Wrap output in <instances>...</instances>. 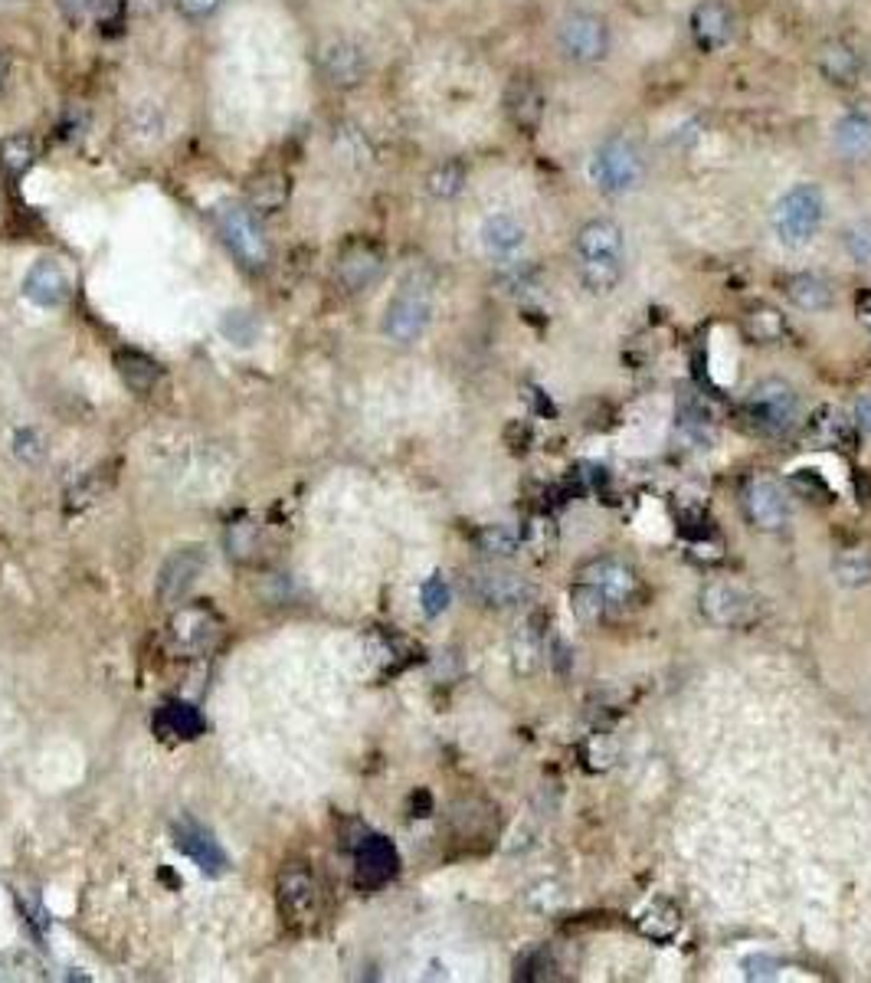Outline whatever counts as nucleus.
Here are the masks:
<instances>
[{
    "label": "nucleus",
    "instance_id": "34",
    "mask_svg": "<svg viewBox=\"0 0 871 983\" xmlns=\"http://www.w3.org/2000/svg\"><path fill=\"white\" fill-rule=\"evenodd\" d=\"M839 244L846 249V256L856 262V265H871V221L862 217V221H852L849 227H842L839 234Z\"/></svg>",
    "mask_w": 871,
    "mask_h": 983
},
{
    "label": "nucleus",
    "instance_id": "27",
    "mask_svg": "<svg viewBox=\"0 0 871 983\" xmlns=\"http://www.w3.org/2000/svg\"><path fill=\"white\" fill-rule=\"evenodd\" d=\"M744 335L750 344H780L787 335H790V325H787V315L773 305H754L747 315H744Z\"/></svg>",
    "mask_w": 871,
    "mask_h": 983
},
{
    "label": "nucleus",
    "instance_id": "17",
    "mask_svg": "<svg viewBox=\"0 0 871 983\" xmlns=\"http://www.w3.org/2000/svg\"><path fill=\"white\" fill-rule=\"evenodd\" d=\"M816 72L833 89H856L862 82L866 63H862V53L852 43H846V39H826L816 49Z\"/></svg>",
    "mask_w": 871,
    "mask_h": 983
},
{
    "label": "nucleus",
    "instance_id": "4",
    "mask_svg": "<svg viewBox=\"0 0 871 983\" xmlns=\"http://www.w3.org/2000/svg\"><path fill=\"white\" fill-rule=\"evenodd\" d=\"M554 46H557L561 59H567L570 66H600L610 56L613 33H610L607 16H600L597 10L574 7L557 20Z\"/></svg>",
    "mask_w": 871,
    "mask_h": 983
},
{
    "label": "nucleus",
    "instance_id": "7",
    "mask_svg": "<svg viewBox=\"0 0 871 983\" xmlns=\"http://www.w3.org/2000/svg\"><path fill=\"white\" fill-rule=\"evenodd\" d=\"M217 230L223 244L229 246V252L246 269H262L269 262V244H265V234H262L252 207L223 204L217 211Z\"/></svg>",
    "mask_w": 871,
    "mask_h": 983
},
{
    "label": "nucleus",
    "instance_id": "10",
    "mask_svg": "<svg viewBox=\"0 0 871 983\" xmlns=\"http://www.w3.org/2000/svg\"><path fill=\"white\" fill-rule=\"evenodd\" d=\"M478 244H482V252H485L495 265H508V262L524 259L528 227H524V221H521L518 214L498 211V214H488V217L482 221Z\"/></svg>",
    "mask_w": 871,
    "mask_h": 983
},
{
    "label": "nucleus",
    "instance_id": "35",
    "mask_svg": "<svg viewBox=\"0 0 871 983\" xmlns=\"http://www.w3.org/2000/svg\"><path fill=\"white\" fill-rule=\"evenodd\" d=\"M219 328H223V335H226L233 344H239V348H249V344L259 338V331H262L252 312H226Z\"/></svg>",
    "mask_w": 871,
    "mask_h": 983
},
{
    "label": "nucleus",
    "instance_id": "24",
    "mask_svg": "<svg viewBox=\"0 0 871 983\" xmlns=\"http://www.w3.org/2000/svg\"><path fill=\"white\" fill-rule=\"evenodd\" d=\"M475 594L488 603V607H518L528 600V584L511 574V570H478L472 580Z\"/></svg>",
    "mask_w": 871,
    "mask_h": 983
},
{
    "label": "nucleus",
    "instance_id": "21",
    "mask_svg": "<svg viewBox=\"0 0 871 983\" xmlns=\"http://www.w3.org/2000/svg\"><path fill=\"white\" fill-rule=\"evenodd\" d=\"M72 292L69 272L56 259H39L23 275V295L39 308H59Z\"/></svg>",
    "mask_w": 871,
    "mask_h": 983
},
{
    "label": "nucleus",
    "instance_id": "11",
    "mask_svg": "<svg viewBox=\"0 0 871 983\" xmlns=\"http://www.w3.org/2000/svg\"><path fill=\"white\" fill-rule=\"evenodd\" d=\"M833 151L839 161L862 168L871 165V109L869 105H852L836 115L833 132H829Z\"/></svg>",
    "mask_w": 871,
    "mask_h": 983
},
{
    "label": "nucleus",
    "instance_id": "32",
    "mask_svg": "<svg viewBox=\"0 0 871 983\" xmlns=\"http://www.w3.org/2000/svg\"><path fill=\"white\" fill-rule=\"evenodd\" d=\"M33 161H36V142H33L30 135L16 132V135L3 138V145H0V168H3L10 178L26 174V171L33 168Z\"/></svg>",
    "mask_w": 871,
    "mask_h": 983
},
{
    "label": "nucleus",
    "instance_id": "13",
    "mask_svg": "<svg viewBox=\"0 0 871 983\" xmlns=\"http://www.w3.org/2000/svg\"><path fill=\"white\" fill-rule=\"evenodd\" d=\"M744 515L757 531H780L790 521V498L780 483L754 479L744 489Z\"/></svg>",
    "mask_w": 871,
    "mask_h": 983
},
{
    "label": "nucleus",
    "instance_id": "16",
    "mask_svg": "<svg viewBox=\"0 0 871 983\" xmlns=\"http://www.w3.org/2000/svg\"><path fill=\"white\" fill-rule=\"evenodd\" d=\"M371 63L364 46H358L354 39H331L321 46V76L338 86V89H354L364 82Z\"/></svg>",
    "mask_w": 871,
    "mask_h": 983
},
{
    "label": "nucleus",
    "instance_id": "6",
    "mask_svg": "<svg viewBox=\"0 0 871 983\" xmlns=\"http://www.w3.org/2000/svg\"><path fill=\"white\" fill-rule=\"evenodd\" d=\"M744 417H747L750 430L767 433V437H783L800 420V397L787 381L767 377L747 394Z\"/></svg>",
    "mask_w": 871,
    "mask_h": 983
},
{
    "label": "nucleus",
    "instance_id": "9",
    "mask_svg": "<svg viewBox=\"0 0 871 983\" xmlns=\"http://www.w3.org/2000/svg\"><path fill=\"white\" fill-rule=\"evenodd\" d=\"M505 115L508 122L521 132V135H538L541 132V122H544V112H547V99H544V89L538 82L534 72H514L505 86Z\"/></svg>",
    "mask_w": 871,
    "mask_h": 983
},
{
    "label": "nucleus",
    "instance_id": "29",
    "mask_svg": "<svg viewBox=\"0 0 871 983\" xmlns=\"http://www.w3.org/2000/svg\"><path fill=\"white\" fill-rule=\"evenodd\" d=\"M289 201V174L282 171H262L249 184V207L256 214H275Z\"/></svg>",
    "mask_w": 871,
    "mask_h": 983
},
{
    "label": "nucleus",
    "instance_id": "2",
    "mask_svg": "<svg viewBox=\"0 0 871 983\" xmlns=\"http://www.w3.org/2000/svg\"><path fill=\"white\" fill-rule=\"evenodd\" d=\"M587 178L597 188V194L617 201L633 194L646 181V151L630 132H613L607 135L587 165Z\"/></svg>",
    "mask_w": 871,
    "mask_h": 983
},
{
    "label": "nucleus",
    "instance_id": "28",
    "mask_svg": "<svg viewBox=\"0 0 871 983\" xmlns=\"http://www.w3.org/2000/svg\"><path fill=\"white\" fill-rule=\"evenodd\" d=\"M678 437H685L688 443H711L714 437V410L698 397V394H688V400L681 397L678 404Z\"/></svg>",
    "mask_w": 871,
    "mask_h": 983
},
{
    "label": "nucleus",
    "instance_id": "31",
    "mask_svg": "<svg viewBox=\"0 0 871 983\" xmlns=\"http://www.w3.org/2000/svg\"><path fill=\"white\" fill-rule=\"evenodd\" d=\"M158 728L165 732V735L171 737H197L204 732V719H201V712L194 709V705H188V702H174V705H165L161 709V715H158Z\"/></svg>",
    "mask_w": 871,
    "mask_h": 983
},
{
    "label": "nucleus",
    "instance_id": "26",
    "mask_svg": "<svg viewBox=\"0 0 871 983\" xmlns=\"http://www.w3.org/2000/svg\"><path fill=\"white\" fill-rule=\"evenodd\" d=\"M115 371L128 384V391H135V394H151L161 381V364L155 358L142 354V351H135V348H122L115 354Z\"/></svg>",
    "mask_w": 871,
    "mask_h": 983
},
{
    "label": "nucleus",
    "instance_id": "44",
    "mask_svg": "<svg viewBox=\"0 0 871 983\" xmlns=\"http://www.w3.org/2000/svg\"><path fill=\"white\" fill-rule=\"evenodd\" d=\"M3 79H7V56L0 53V86H3Z\"/></svg>",
    "mask_w": 871,
    "mask_h": 983
},
{
    "label": "nucleus",
    "instance_id": "39",
    "mask_svg": "<svg viewBox=\"0 0 871 983\" xmlns=\"http://www.w3.org/2000/svg\"><path fill=\"white\" fill-rule=\"evenodd\" d=\"M744 971H747V981H773L777 971H780V964L773 958H767V954H750L744 961Z\"/></svg>",
    "mask_w": 871,
    "mask_h": 983
},
{
    "label": "nucleus",
    "instance_id": "40",
    "mask_svg": "<svg viewBox=\"0 0 871 983\" xmlns=\"http://www.w3.org/2000/svg\"><path fill=\"white\" fill-rule=\"evenodd\" d=\"M223 0H178V10L188 16V20H204L217 10Z\"/></svg>",
    "mask_w": 871,
    "mask_h": 983
},
{
    "label": "nucleus",
    "instance_id": "18",
    "mask_svg": "<svg viewBox=\"0 0 871 983\" xmlns=\"http://www.w3.org/2000/svg\"><path fill=\"white\" fill-rule=\"evenodd\" d=\"M580 580L590 584V587L607 600V607L630 603L633 594H636V587H640L636 574H633L623 561H617V557H597V561H590V564L580 570Z\"/></svg>",
    "mask_w": 871,
    "mask_h": 983
},
{
    "label": "nucleus",
    "instance_id": "25",
    "mask_svg": "<svg viewBox=\"0 0 871 983\" xmlns=\"http://www.w3.org/2000/svg\"><path fill=\"white\" fill-rule=\"evenodd\" d=\"M397 872V849L384 836H371L358 852V879L361 885H384Z\"/></svg>",
    "mask_w": 871,
    "mask_h": 983
},
{
    "label": "nucleus",
    "instance_id": "37",
    "mask_svg": "<svg viewBox=\"0 0 871 983\" xmlns=\"http://www.w3.org/2000/svg\"><path fill=\"white\" fill-rule=\"evenodd\" d=\"M478 544L488 551V554H514L518 551V531L514 528H505V524H491L478 534Z\"/></svg>",
    "mask_w": 871,
    "mask_h": 983
},
{
    "label": "nucleus",
    "instance_id": "20",
    "mask_svg": "<svg viewBox=\"0 0 871 983\" xmlns=\"http://www.w3.org/2000/svg\"><path fill=\"white\" fill-rule=\"evenodd\" d=\"M204 564H207V557L201 547H178L158 574V600L165 607L178 603L191 590V584L201 577Z\"/></svg>",
    "mask_w": 871,
    "mask_h": 983
},
{
    "label": "nucleus",
    "instance_id": "42",
    "mask_svg": "<svg viewBox=\"0 0 871 983\" xmlns=\"http://www.w3.org/2000/svg\"><path fill=\"white\" fill-rule=\"evenodd\" d=\"M56 7L63 10V16H66L72 26H79V23L89 16V0H56Z\"/></svg>",
    "mask_w": 871,
    "mask_h": 983
},
{
    "label": "nucleus",
    "instance_id": "8",
    "mask_svg": "<svg viewBox=\"0 0 871 983\" xmlns=\"http://www.w3.org/2000/svg\"><path fill=\"white\" fill-rule=\"evenodd\" d=\"M691 43L704 53H724L737 39V13L727 0H698L688 16Z\"/></svg>",
    "mask_w": 871,
    "mask_h": 983
},
{
    "label": "nucleus",
    "instance_id": "23",
    "mask_svg": "<svg viewBox=\"0 0 871 983\" xmlns=\"http://www.w3.org/2000/svg\"><path fill=\"white\" fill-rule=\"evenodd\" d=\"M783 292H787L790 305H793L796 312H806V315L829 312L833 302H836L833 285H829L823 275H816V272H796V275H790L787 285H783Z\"/></svg>",
    "mask_w": 871,
    "mask_h": 983
},
{
    "label": "nucleus",
    "instance_id": "38",
    "mask_svg": "<svg viewBox=\"0 0 871 983\" xmlns=\"http://www.w3.org/2000/svg\"><path fill=\"white\" fill-rule=\"evenodd\" d=\"M420 600H423V610H427V617H439L445 607H449V584L433 574L427 584H423V590H420Z\"/></svg>",
    "mask_w": 871,
    "mask_h": 983
},
{
    "label": "nucleus",
    "instance_id": "41",
    "mask_svg": "<svg viewBox=\"0 0 871 983\" xmlns=\"http://www.w3.org/2000/svg\"><path fill=\"white\" fill-rule=\"evenodd\" d=\"M852 420H856V427H859L862 437H871V391L859 394V400L852 407Z\"/></svg>",
    "mask_w": 871,
    "mask_h": 983
},
{
    "label": "nucleus",
    "instance_id": "12",
    "mask_svg": "<svg viewBox=\"0 0 871 983\" xmlns=\"http://www.w3.org/2000/svg\"><path fill=\"white\" fill-rule=\"evenodd\" d=\"M381 272H384V249L374 240L354 237L341 246L335 279L344 285V292H361V289L374 285L381 279Z\"/></svg>",
    "mask_w": 871,
    "mask_h": 983
},
{
    "label": "nucleus",
    "instance_id": "1",
    "mask_svg": "<svg viewBox=\"0 0 871 983\" xmlns=\"http://www.w3.org/2000/svg\"><path fill=\"white\" fill-rule=\"evenodd\" d=\"M574 272L584 292L613 295L626 275V230L613 217H593L574 234Z\"/></svg>",
    "mask_w": 871,
    "mask_h": 983
},
{
    "label": "nucleus",
    "instance_id": "14",
    "mask_svg": "<svg viewBox=\"0 0 871 983\" xmlns=\"http://www.w3.org/2000/svg\"><path fill=\"white\" fill-rule=\"evenodd\" d=\"M174 846H178V849H181L201 872H207V875H223L226 866H229V859H226L223 846L214 839V833H211L207 826H201L197 820H191V816H181V820L174 823Z\"/></svg>",
    "mask_w": 871,
    "mask_h": 983
},
{
    "label": "nucleus",
    "instance_id": "15",
    "mask_svg": "<svg viewBox=\"0 0 871 983\" xmlns=\"http://www.w3.org/2000/svg\"><path fill=\"white\" fill-rule=\"evenodd\" d=\"M279 908L289 925H308L318 915V882L312 872L292 866L279 875Z\"/></svg>",
    "mask_w": 871,
    "mask_h": 983
},
{
    "label": "nucleus",
    "instance_id": "22",
    "mask_svg": "<svg viewBox=\"0 0 871 983\" xmlns=\"http://www.w3.org/2000/svg\"><path fill=\"white\" fill-rule=\"evenodd\" d=\"M217 636H219L217 613H214L211 607H204V603H197V607H184V610L178 613V620H174V643H178L181 649H191V653L207 649Z\"/></svg>",
    "mask_w": 871,
    "mask_h": 983
},
{
    "label": "nucleus",
    "instance_id": "30",
    "mask_svg": "<svg viewBox=\"0 0 871 983\" xmlns=\"http://www.w3.org/2000/svg\"><path fill=\"white\" fill-rule=\"evenodd\" d=\"M465 181H468V171L459 158H449V161H439L430 178H427V191L433 194L436 201H452L465 191Z\"/></svg>",
    "mask_w": 871,
    "mask_h": 983
},
{
    "label": "nucleus",
    "instance_id": "3",
    "mask_svg": "<svg viewBox=\"0 0 871 983\" xmlns=\"http://www.w3.org/2000/svg\"><path fill=\"white\" fill-rule=\"evenodd\" d=\"M826 224V194L816 181H800L787 188L773 211H770V230L787 249L810 246Z\"/></svg>",
    "mask_w": 871,
    "mask_h": 983
},
{
    "label": "nucleus",
    "instance_id": "43",
    "mask_svg": "<svg viewBox=\"0 0 871 983\" xmlns=\"http://www.w3.org/2000/svg\"><path fill=\"white\" fill-rule=\"evenodd\" d=\"M856 318L871 331V289L859 292V298H856Z\"/></svg>",
    "mask_w": 871,
    "mask_h": 983
},
{
    "label": "nucleus",
    "instance_id": "36",
    "mask_svg": "<svg viewBox=\"0 0 871 983\" xmlns=\"http://www.w3.org/2000/svg\"><path fill=\"white\" fill-rule=\"evenodd\" d=\"M89 13L99 20L105 36H115L125 23V0H89Z\"/></svg>",
    "mask_w": 871,
    "mask_h": 983
},
{
    "label": "nucleus",
    "instance_id": "5",
    "mask_svg": "<svg viewBox=\"0 0 871 983\" xmlns=\"http://www.w3.org/2000/svg\"><path fill=\"white\" fill-rule=\"evenodd\" d=\"M433 321V289L423 275L404 279L384 312V335L397 344H414Z\"/></svg>",
    "mask_w": 871,
    "mask_h": 983
},
{
    "label": "nucleus",
    "instance_id": "33",
    "mask_svg": "<svg viewBox=\"0 0 871 983\" xmlns=\"http://www.w3.org/2000/svg\"><path fill=\"white\" fill-rule=\"evenodd\" d=\"M833 574L842 587H866V584H871V554L866 547L842 551L833 561Z\"/></svg>",
    "mask_w": 871,
    "mask_h": 983
},
{
    "label": "nucleus",
    "instance_id": "19",
    "mask_svg": "<svg viewBox=\"0 0 871 983\" xmlns=\"http://www.w3.org/2000/svg\"><path fill=\"white\" fill-rule=\"evenodd\" d=\"M701 610L717 626H740V623L750 620L754 600L744 587L727 584V580H714L701 590Z\"/></svg>",
    "mask_w": 871,
    "mask_h": 983
}]
</instances>
